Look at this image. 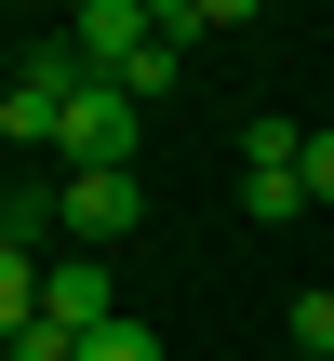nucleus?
I'll return each instance as SVG.
<instances>
[{
	"instance_id": "0eeeda50",
	"label": "nucleus",
	"mask_w": 334,
	"mask_h": 361,
	"mask_svg": "<svg viewBox=\"0 0 334 361\" xmlns=\"http://www.w3.org/2000/svg\"><path fill=\"white\" fill-rule=\"evenodd\" d=\"M54 228H67V201H54V188H0V255H40Z\"/></svg>"
},
{
	"instance_id": "ddd939ff",
	"label": "nucleus",
	"mask_w": 334,
	"mask_h": 361,
	"mask_svg": "<svg viewBox=\"0 0 334 361\" xmlns=\"http://www.w3.org/2000/svg\"><path fill=\"white\" fill-rule=\"evenodd\" d=\"M295 174H308V201H334V134H308V161H295Z\"/></svg>"
},
{
	"instance_id": "4468645a",
	"label": "nucleus",
	"mask_w": 334,
	"mask_h": 361,
	"mask_svg": "<svg viewBox=\"0 0 334 361\" xmlns=\"http://www.w3.org/2000/svg\"><path fill=\"white\" fill-rule=\"evenodd\" d=\"M295 361H308V348H295Z\"/></svg>"
},
{
	"instance_id": "20e7f679",
	"label": "nucleus",
	"mask_w": 334,
	"mask_h": 361,
	"mask_svg": "<svg viewBox=\"0 0 334 361\" xmlns=\"http://www.w3.org/2000/svg\"><path fill=\"white\" fill-rule=\"evenodd\" d=\"M67 40H80V54H94V80H107V67H134V54L161 40V0H80V13H67Z\"/></svg>"
},
{
	"instance_id": "39448f33",
	"label": "nucleus",
	"mask_w": 334,
	"mask_h": 361,
	"mask_svg": "<svg viewBox=\"0 0 334 361\" xmlns=\"http://www.w3.org/2000/svg\"><path fill=\"white\" fill-rule=\"evenodd\" d=\"M40 322H54V335H107V322H120V308H107V268H94V255H54V268H40Z\"/></svg>"
},
{
	"instance_id": "9b49d317",
	"label": "nucleus",
	"mask_w": 334,
	"mask_h": 361,
	"mask_svg": "<svg viewBox=\"0 0 334 361\" xmlns=\"http://www.w3.org/2000/svg\"><path fill=\"white\" fill-rule=\"evenodd\" d=\"M80 361H161V335H147V322H134V308H120V322H107V335H80Z\"/></svg>"
},
{
	"instance_id": "7ed1b4c3",
	"label": "nucleus",
	"mask_w": 334,
	"mask_h": 361,
	"mask_svg": "<svg viewBox=\"0 0 334 361\" xmlns=\"http://www.w3.org/2000/svg\"><path fill=\"white\" fill-rule=\"evenodd\" d=\"M54 201H67V241H94V255L147 228V188H134V174H67Z\"/></svg>"
},
{
	"instance_id": "6e6552de",
	"label": "nucleus",
	"mask_w": 334,
	"mask_h": 361,
	"mask_svg": "<svg viewBox=\"0 0 334 361\" xmlns=\"http://www.w3.org/2000/svg\"><path fill=\"white\" fill-rule=\"evenodd\" d=\"M40 268H54V255H0V348L40 322Z\"/></svg>"
},
{
	"instance_id": "f257e3e1",
	"label": "nucleus",
	"mask_w": 334,
	"mask_h": 361,
	"mask_svg": "<svg viewBox=\"0 0 334 361\" xmlns=\"http://www.w3.org/2000/svg\"><path fill=\"white\" fill-rule=\"evenodd\" d=\"M94 80V54L80 40H40V54H13V80H0V147H54V121H67V94Z\"/></svg>"
},
{
	"instance_id": "423d86ee",
	"label": "nucleus",
	"mask_w": 334,
	"mask_h": 361,
	"mask_svg": "<svg viewBox=\"0 0 334 361\" xmlns=\"http://www.w3.org/2000/svg\"><path fill=\"white\" fill-rule=\"evenodd\" d=\"M295 161H308V147H295ZM295 161H241V214H254V228H295V214H308V174H295Z\"/></svg>"
},
{
	"instance_id": "f8f14e48",
	"label": "nucleus",
	"mask_w": 334,
	"mask_h": 361,
	"mask_svg": "<svg viewBox=\"0 0 334 361\" xmlns=\"http://www.w3.org/2000/svg\"><path fill=\"white\" fill-rule=\"evenodd\" d=\"M295 348L334 361V281H308V295H295Z\"/></svg>"
},
{
	"instance_id": "1a4fd4ad",
	"label": "nucleus",
	"mask_w": 334,
	"mask_h": 361,
	"mask_svg": "<svg viewBox=\"0 0 334 361\" xmlns=\"http://www.w3.org/2000/svg\"><path fill=\"white\" fill-rule=\"evenodd\" d=\"M214 27H241V0H161V40H174V54L214 40Z\"/></svg>"
},
{
	"instance_id": "f03ea898",
	"label": "nucleus",
	"mask_w": 334,
	"mask_h": 361,
	"mask_svg": "<svg viewBox=\"0 0 334 361\" xmlns=\"http://www.w3.org/2000/svg\"><path fill=\"white\" fill-rule=\"evenodd\" d=\"M134 121H147V107H134L120 80H80L67 121H54V161H67V174H134Z\"/></svg>"
},
{
	"instance_id": "9d476101",
	"label": "nucleus",
	"mask_w": 334,
	"mask_h": 361,
	"mask_svg": "<svg viewBox=\"0 0 334 361\" xmlns=\"http://www.w3.org/2000/svg\"><path fill=\"white\" fill-rule=\"evenodd\" d=\"M174 67H187V54H174V40H147V54H134V67H107V80H120L134 107H161V94H174Z\"/></svg>"
}]
</instances>
